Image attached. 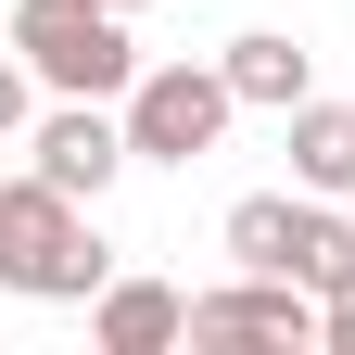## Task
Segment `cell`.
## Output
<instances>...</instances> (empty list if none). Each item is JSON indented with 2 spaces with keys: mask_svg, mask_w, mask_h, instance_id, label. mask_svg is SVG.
Returning a JSON list of instances; mask_svg holds the SVG:
<instances>
[{
  "mask_svg": "<svg viewBox=\"0 0 355 355\" xmlns=\"http://www.w3.org/2000/svg\"><path fill=\"white\" fill-rule=\"evenodd\" d=\"M229 89H241L254 114H292V102H304V38H279V26L229 38Z\"/></svg>",
  "mask_w": 355,
  "mask_h": 355,
  "instance_id": "cell-8",
  "label": "cell"
},
{
  "mask_svg": "<svg viewBox=\"0 0 355 355\" xmlns=\"http://www.w3.org/2000/svg\"><path fill=\"white\" fill-rule=\"evenodd\" d=\"M318 343H330V355H355V292H330V304H318Z\"/></svg>",
  "mask_w": 355,
  "mask_h": 355,
  "instance_id": "cell-12",
  "label": "cell"
},
{
  "mask_svg": "<svg viewBox=\"0 0 355 355\" xmlns=\"http://www.w3.org/2000/svg\"><path fill=\"white\" fill-rule=\"evenodd\" d=\"M26 114H38V64H0V140H13Z\"/></svg>",
  "mask_w": 355,
  "mask_h": 355,
  "instance_id": "cell-11",
  "label": "cell"
},
{
  "mask_svg": "<svg viewBox=\"0 0 355 355\" xmlns=\"http://www.w3.org/2000/svg\"><path fill=\"white\" fill-rule=\"evenodd\" d=\"M229 114H241L229 64H140V89H127V153L140 165H203L229 140Z\"/></svg>",
  "mask_w": 355,
  "mask_h": 355,
  "instance_id": "cell-3",
  "label": "cell"
},
{
  "mask_svg": "<svg viewBox=\"0 0 355 355\" xmlns=\"http://www.w3.org/2000/svg\"><path fill=\"white\" fill-rule=\"evenodd\" d=\"M0 13H13V0H0Z\"/></svg>",
  "mask_w": 355,
  "mask_h": 355,
  "instance_id": "cell-13",
  "label": "cell"
},
{
  "mask_svg": "<svg viewBox=\"0 0 355 355\" xmlns=\"http://www.w3.org/2000/svg\"><path fill=\"white\" fill-rule=\"evenodd\" d=\"M292 178L304 191H355V102H292Z\"/></svg>",
  "mask_w": 355,
  "mask_h": 355,
  "instance_id": "cell-7",
  "label": "cell"
},
{
  "mask_svg": "<svg viewBox=\"0 0 355 355\" xmlns=\"http://www.w3.org/2000/svg\"><path fill=\"white\" fill-rule=\"evenodd\" d=\"M26 165L51 178V191H76V203H102V191H114V165H127V114H102V102H64V114H38V140H26Z\"/></svg>",
  "mask_w": 355,
  "mask_h": 355,
  "instance_id": "cell-5",
  "label": "cell"
},
{
  "mask_svg": "<svg viewBox=\"0 0 355 355\" xmlns=\"http://www.w3.org/2000/svg\"><path fill=\"white\" fill-rule=\"evenodd\" d=\"M102 279H114V254H102V229H89V203L26 165L13 191H0V292H26V304H89Z\"/></svg>",
  "mask_w": 355,
  "mask_h": 355,
  "instance_id": "cell-1",
  "label": "cell"
},
{
  "mask_svg": "<svg viewBox=\"0 0 355 355\" xmlns=\"http://www.w3.org/2000/svg\"><path fill=\"white\" fill-rule=\"evenodd\" d=\"M89 343H102V355L191 343V292H178V279H102V292H89Z\"/></svg>",
  "mask_w": 355,
  "mask_h": 355,
  "instance_id": "cell-6",
  "label": "cell"
},
{
  "mask_svg": "<svg viewBox=\"0 0 355 355\" xmlns=\"http://www.w3.org/2000/svg\"><path fill=\"white\" fill-rule=\"evenodd\" d=\"M292 279L318 292V304H330V292H355V229H343L330 203H304V254H292Z\"/></svg>",
  "mask_w": 355,
  "mask_h": 355,
  "instance_id": "cell-10",
  "label": "cell"
},
{
  "mask_svg": "<svg viewBox=\"0 0 355 355\" xmlns=\"http://www.w3.org/2000/svg\"><path fill=\"white\" fill-rule=\"evenodd\" d=\"M229 254H241V266H279V279H292V254H304V203H292V191L229 203Z\"/></svg>",
  "mask_w": 355,
  "mask_h": 355,
  "instance_id": "cell-9",
  "label": "cell"
},
{
  "mask_svg": "<svg viewBox=\"0 0 355 355\" xmlns=\"http://www.w3.org/2000/svg\"><path fill=\"white\" fill-rule=\"evenodd\" d=\"M13 51L38 64V89H64V102H127V89H140L127 13H102V0H13Z\"/></svg>",
  "mask_w": 355,
  "mask_h": 355,
  "instance_id": "cell-2",
  "label": "cell"
},
{
  "mask_svg": "<svg viewBox=\"0 0 355 355\" xmlns=\"http://www.w3.org/2000/svg\"><path fill=\"white\" fill-rule=\"evenodd\" d=\"M191 343H279V355H304L318 343V292L279 279V266H241L229 292H191Z\"/></svg>",
  "mask_w": 355,
  "mask_h": 355,
  "instance_id": "cell-4",
  "label": "cell"
}]
</instances>
